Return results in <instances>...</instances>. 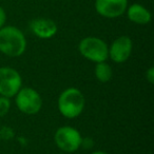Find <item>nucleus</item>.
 I'll return each mask as SVG.
<instances>
[{"label":"nucleus","instance_id":"nucleus-13","mask_svg":"<svg viewBox=\"0 0 154 154\" xmlns=\"http://www.w3.org/2000/svg\"><path fill=\"white\" fill-rule=\"evenodd\" d=\"M146 78H147L150 84H153L154 82V68L153 66H151V68L146 72Z\"/></svg>","mask_w":154,"mask_h":154},{"label":"nucleus","instance_id":"nucleus-12","mask_svg":"<svg viewBox=\"0 0 154 154\" xmlns=\"http://www.w3.org/2000/svg\"><path fill=\"white\" fill-rule=\"evenodd\" d=\"M11 109V101L10 98L5 96H0V117L7 115Z\"/></svg>","mask_w":154,"mask_h":154},{"label":"nucleus","instance_id":"nucleus-15","mask_svg":"<svg viewBox=\"0 0 154 154\" xmlns=\"http://www.w3.org/2000/svg\"><path fill=\"white\" fill-rule=\"evenodd\" d=\"M91 154H108L107 152H103V151H95V152H93V153H91Z\"/></svg>","mask_w":154,"mask_h":154},{"label":"nucleus","instance_id":"nucleus-1","mask_svg":"<svg viewBox=\"0 0 154 154\" xmlns=\"http://www.w3.org/2000/svg\"><path fill=\"white\" fill-rule=\"evenodd\" d=\"M26 40L23 33L16 26L0 29V52L9 57H18L24 53Z\"/></svg>","mask_w":154,"mask_h":154},{"label":"nucleus","instance_id":"nucleus-11","mask_svg":"<svg viewBox=\"0 0 154 154\" xmlns=\"http://www.w3.org/2000/svg\"><path fill=\"white\" fill-rule=\"evenodd\" d=\"M95 76L100 82H108L111 80L112 75V68L109 63H107L106 61L103 62H97L95 66Z\"/></svg>","mask_w":154,"mask_h":154},{"label":"nucleus","instance_id":"nucleus-5","mask_svg":"<svg viewBox=\"0 0 154 154\" xmlns=\"http://www.w3.org/2000/svg\"><path fill=\"white\" fill-rule=\"evenodd\" d=\"M54 138L57 147L62 151L69 153L77 151L82 143V137L79 131L70 126L58 128Z\"/></svg>","mask_w":154,"mask_h":154},{"label":"nucleus","instance_id":"nucleus-6","mask_svg":"<svg viewBox=\"0 0 154 154\" xmlns=\"http://www.w3.org/2000/svg\"><path fill=\"white\" fill-rule=\"evenodd\" d=\"M22 79L20 74L13 68H0V96L14 97L21 89Z\"/></svg>","mask_w":154,"mask_h":154},{"label":"nucleus","instance_id":"nucleus-14","mask_svg":"<svg viewBox=\"0 0 154 154\" xmlns=\"http://www.w3.org/2000/svg\"><path fill=\"white\" fill-rule=\"evenodd\" d=\"M5 20H7V15H5V12L2 8L0 7V29L5 26Z\"/></svg>","mask_w":154,"mask_h":154},{"label":"nucleus","instance_id":"nucleus-3","mask_svg":"<svg viewBox=\"0 0 154 154\" xmlns=\"http://www.w3.org/2000/svg\"><path fill=\"white\" fill-rule=\"evenodd\" d=\"M79 52L86 59L93 62L106 61L109 57V47L98 37H86L78 45Z\"/></svg>","mask_w":154,"mask_h":154},{"label":"nucleus","instance_id":"nucleus-7","mask_svg":"<svg viewBox=\"0 0 154 154\" xmlns=\"http://www.w3.org/2000/svg\"><path fill=\"white\" fill-rule=\"evenodd\" d=\"M128 8V0H95V10L106 18H117Z\"/></svg>","mask_w":154,"mask_h":154},{"label":"nucleus","instance_id":"nucleus-8","mask_svg":"<svg viewBox=\"0 0 154 154\" xmlns=\"http://www.w3.org/2000/svg\"><path fill=\"white\" fill-rule=\"evenodd\" d=\"M133 43L129 36H120L112 42L109 48V57L116 63L127 61L132 53Z\"/></svg>","mask_w":154,"mask_h":154},{"label":"nucleus","instance_id":"nucleus-9","mask_svg":"<svg viewBox=\"0 0 154 154\" xmlns=\"http://www.w3.org/2000/svg\"><path fill=\"white\" fill-rule=\"evenodd\" d=\"M32 33L41 39L52 38L57 33V26L49 18H36L30 22Z\"/></svg>","mask_w":154,"mask_h":154},{"label":"nucleus","instance_id":"nucleus-4","mask_svg":"<svg viewBox=\"0 0 154 154\" xmlns=\"http://www.w3.org/2000/svg\"><path fill=\"white\" fill-rule=\"evenodd\" d=\"M17 108L24 114L34 115L40 111L42 107V98L40 94L33 88H21L15 95Z\"/></svg>","mask_w":154,"mask_h":154},{"label":"nucleus","instance_id":"nucleus-2","mask_svg":"<svg viewBox=\"0 0 154 154\" xmlns=\"http://www.w3.org/2000/svg\"><path fill=\"white\" fill-rule=\"evenodd\" d=\"M58 110L66 118H75L82 113L86 99L82 91L76 88H68L58 97Z\"/></svg>","mask_w":154,"mask_h":154},{"label":"nucleus","instance_id":"nucleus-10","mask_svg":"<svg viewBox=\"0 0 154 154\" xmlns=\"http://www.w3.org/2000/svg\"><path fill=\"white\" fill-rule=\"evenodd\" d=\"M127 16L129 20L137 24H147L151 21V13L143 5L134 3L127 8Z\"/></svg>","mask_w":154,"mask_h":154}]
</instances>
